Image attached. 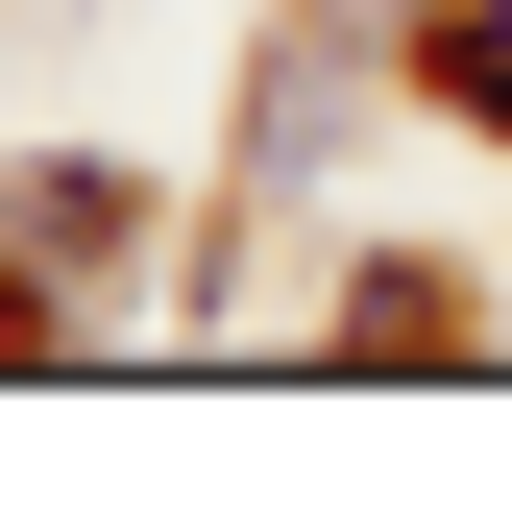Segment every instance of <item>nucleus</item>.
Returning a JSON list of instances; mask_svg holds the SVG:
<instances>
[{
    "mask_svg": "<svg viewBox=\"0 0 512 512\" xmlns=\"http://www.w3.org/2000/svg\"><path fill=\"white\" fill-rule=\"evenodd\" d=\"M439 317H464L439 269H366V293H342V342H366V366H439Z\"/></svg>",
    "mask_w": 512,
    "mask_h": 512,
    "instance_id": "f03ea898",
    "label": "nucleus"
},
{
    "mask_svg": "<svg viewBox=\"0 0 512 512\" xmlns=\"http://www.w3.org/2000/svg\"><path fill=\"white\" fill-rule=\"evenodd\" d=\"M98 244H147V196H122V171H25V220H0V293L98 269Z\"/></svg>",
    "mask_w": 512,
    "mask_h": 512,
    "instance_id": "f257e3e1",
    "label": "nucleus"
}]
</instances>
